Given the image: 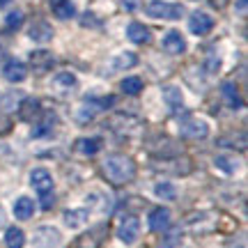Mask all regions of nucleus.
<instances>
[{
  "label": "nucleus",
  "mask_w": 248,
  "mask_h": 248,
  "mask_svg": "<svg viewBox=\"0 0 248 248\" xmlns=\"http://www.w3.org/2000/svg\"><path fill=\"white\" fill-rule=\"evenodd\" d=\"M104 175L110 184H126L136 177V161L124 154H113L104 161Z\"/></svg>",
  "instance_id": "nucleus-1"
},
{
  "label": "nucleus",
  "mask_w": 248,
  "mask_h": 248,
  "mask_svg": "<svg viewBox=\"0 0 248 248\" xmlns=\"http://www.w3.org/2000/svg\"><path fill=\"white\" fill-rule=\"evenodd\" d=\"M184 225L186 230L191 232H200V234H207V232H214L218 228V214L214 212H193L188 214L184 218Z\"/></svg>",
  "instance_id": "nucleus-2"
},
{
  "label": "nucleus",
  "mask_w": 248,
  "mask_h": 248,
  "mask_svg": "<svg viewBox=\"0 0 248 248\" xmlns=\"http://www.w3.org/2000/svg\"><path fill=\"white\" fill-rule=\"evenodd\" d=\"M147 16L152 18H168V21H177L184 16V7L175 5V2H166V0H150L145 5Z\"/></svg>",
  "instance_id": "nucleus-3"
},
{
  "label": "nucleus",
  "mask_w": 248,
  "mask_h": 248,
  "mask_svg": "<svg viewBox=\"0 0 248 248\" xmlns=\"http://www.w3.org/2000/svg\"><path fill=\"white\" fill-rule=\"evenodd\" d=\"M106 237H108V225L106 223H99L97 228L83 232L78 239H76L74 248H101V244H104Z\"/></svg>",
  "instance_id": "nucleus-4"
},
{
  "label": "nucleus",
  "mask_w": 248,
  "mask_h": 248,
  "mask_svg": "<svg viewBox=\"0 0 248 248\" xmlns=\"http://www.w3.org/2000/svg\"><path fill=\"white\" fill-rule=\"evenodd\" d=\"M62 244V234L55 230L53 225H42L35 230L32 246L35 248H58Z\"/></svg>",
  "instance_id": "nucleus-5"
},
{
  "label": "nucleus",
  "mask_w": 248,
  "mask_h": 248,
  "mask_svg": "<svg viewBox=\"0 0 248 248\" xmlns=\"http://www.w3.org/2000/svg\"><path fill=\"white\" fill-rule=\"evenodd\" d=\"M110 129H113L117 136H122V138H131V136H138V133L142 131V124H140V120H136V117L117 115L110 120Z\"/></svg>",
  "instance_id": "nucleus-6"
},
{
  "label": "nucleus",
  "mask_w": 248,
  "mask_h": 248,
  "mask_svg": "<svg viewBox=\"0 0 248 248\" xmlns=\"http://www.w3.org/2000/svg\"><path fill=\"white\" fill-rule=\"evenodd\" d=\"M179 133L184 138H193V140H200L209 133V124L200 120V117H186L184 122H179Z\"/></svg>",
  "instance_id": "nucleus-7"
},
{
  "label": "nucleus",
  "mask_w": 248,
  "mask_h": 248,
  "mask_svg": "<svg viewBox=\"0 0 248 248\" xmlns=\"http://www.w3.org/2000/svg\"><path fill=\"white\" fill-rule=\"evenodd\" d=\"M117 237H120V241H124L126 246H129V244H136L138 237H140V221H138V216H124L122 223H120V228H117Z\"/></svg>",
  "instance_id": "nucleus-8"
},
{
  "label": "nucleus",
  "mask_w": 248,
  "mask_h": 248,
  "mask_svg": "<svg viewBox=\"0 0 248 248\" xmlns=\"http://www.w3.org/2000/svg\"><path fill=\"white\" fill-rule=\"evenodd\" d=\"M30 64H32V69H35L37 76H42V74H46V71L53 69L55 58H53L51 51L39 48V51H32V53H30Z\"/></svg>",
  "instance_id": "nucleus-9"
},
{
  "label": "nucleus",
  "mask_w": 248,
  "mask_h": 248,
  "mask_svg": "<svg viewBox=\"0 0 248 248\" xmlns=\"http://www.w3.org/2000/svg\"><path fill=\"white\" fill-rule=\"evenodd\" d=\"M188 30L198 37L207 35V32L214 30V18L209 14H204V12H193L191 18H188Z\"/></svg>",
  "instance_id": "nucleus-10"
},
{
  "label": "nucleus",
  "mask_w": 248,
  "mask_h": 248,
  "mask_svg": "<svg viewBox=\"0 0 248 248\" xmlns=\"http://www.w3.org/2000/svg\"><path fill=\"white\" fill-rule=\"evenodd\" d=\"M30 184L39 195L48 193V191H53V175L46 168H35L30 172Z\"/></svg>",
  "instance_id": "nucleus-11"
},
{
  "label": "nucleus",
  "mask_w": 248,
  "mask_h": 248,
  "mask_svg": "<svg viewBox=\"0 0 248 248\" xmlns=\"http://www.w3.org/2000/svg\"><path fill=\"white\" fill-rule=\"evenodd\" d=\"M161 46H163V51H166V53H170V55H182L186 51V39L182 37V32H177V30H170V32H166V37H163Z\"/></svg>",
  "instance_id": "nucleus-12"
},
{
  "label": "nucleus",
  "mask_w": 248,
  "mask_h": 248,
  "mask_svg": "<svg viewBox=\"0 0 248 248\" xmlns=\"http://www.w3.org/2000/svg\"><path fill=\"white\" fill-rule=\"evenodd\" d=\"M161 94H163V104H166L172 113L184 110V94H182V90H179L177 85H166Z\"/></svg>",
  "instance_id": "nucleus-13"
},
{
  "label": "nucleus",
  "mask_w": 248,
  "mask_h": 248,
  "mask_svg": "<svg viewBox=\"0 0 248 248\" xmlns=\"http://www.w3.org/2000/svg\"><path fill=\"white\" fill-rule=\"evenodd\" d=\"M2 74H5V78L9 83H21L28 76V67L21 60H7L5 67H2Z\"/></svg>",
  "instance_id": "nucleus-14"
},
{
  "label": "nucleus",
  "mask_w": 248,
  "mask_h": 248,
  "mask_svg": "<svg viewBox=\"0 0 248 248\" xmlns=\"http://www.w3.org/2000/svg\"><path fill=\"white\" fill-rule=\"evenodd\" d=\"M88 218H90L88 209H67V212L62 214V221H64V225H67V228H71V230H78V228H83V225L88 223Z\"/></svg>",
  "instance_id": "nucleus-15"
},
{
  "label": "nucleus",
  "mask_w": 248,
  "mask_h": 248,
  "mask_svg": "<svg viewBox=\"0 0 248 248\" xmlns=\"http://www.w3.org/2000/svg\"><path fill=\"white\" fill-rule=\"evenodd\" d=\"M126 37H129V42H133V44H150L152 42V32L150 28H145L142 23H129V28H126Z\"/></svg>",
  "instance_id": "nucleus-16"
},
{
  "label": "nucleus",
  "mask_w": 248,
  "mask_h": 248,
  "mask_svg": "<svg viewBox=\"0 0 248 248\" xmlns=\"http://www.w3.org/2000/svg\"><path fill=\"white\" fill-rule=\"evenodd\" d=\"M53 88L58 92H74L78 88V78L71 74V71H60L53 76Z\"/></svg>",
  "instance_id": "nucleus-17"
},
{
  "label": "nucleus",
  "mask_w": 248,
  "mask_h": 248,
  "mask_svg": "<svg viewBox=\"0 0 248 248\" xmlns=\"http://www.w3.org/2000/svg\"><path fill=\"white\" fill-rule=\"evenodd\" d=\"M150 228L154 232H163L170 228V212L168 209H163V207H159V209H154V212L150 214Z\"/></svg>",
  "instance_id": "nucleus-18"
},
{
  "label": "nucleus",
  "mask_w": 248,
  "mask_h": 248,
  "mask_svg": "<svg viewBox=\"0 0 248 248\" xmlns=\"http://www.w3.org/2000/svg\"><path fill=\"white\" fill-rule=\"evenodd\" d=\"M32 214H35V202L28 195H21L16 202H14V216H16L18 221H28Z\"/></svg>",
  "instance_id": "nucleus-19"
},
{
  "label": "nucleus",
  "mask_w": 248,
  "mask_h": 248,
  "mask_svg": "<svg viewBox=\"0 0 248 248\" xmlns=\"http://www.w3.org/2000/svg\"><path fill=\"white\" fill-rule=\"evenodd\" d=\"M30 39H35V42H48L51 37H53V28L48 26L46 21H35L32 26H30Z\"/></svg>",
  "instance_id": "nucleus-20"
},
{
  "label": "nucleus",
  "mask_w": 248,
  "mask_h": 248,
  "mask_svg": "<svg viewBox=\"0 0 248 248\" xmlns=\"http://www.w3.org/2000/svg\"><path fill=\"white\" fill-rule=\"evenodd\" d=\"M37 113H39V101L32 97L23 99V104L18 106V117H21V122H32Z\"/></svg>",
  "instance_id": "nucleus-21"
},
{
  "label": "nucleus",
  "mask_w": 248,
  "mask_h": 248,
  "mask_svg": "<svg viewBox=\"0 0 248 248\" xmlns=\"http://www.w3.org/2000/svg\"><path fill=\"white\" fill-rule=\"evenodd\" d=\"M51 9L58 18H71L76 14V7L71 0H51Z\"/></svg>",
  "instance_id": "nucleus-22"
},
{
  "label": "nucleus",
  "mask_w": 248,
  "mask_h": 248,
  "mask_svg": "<svg viewBox=\"0 0 248 248\" xmlns=\"http://www.w3.org/2000/svg\"><path fill=\"white\" fill-rule=\"evenodd\" d=\"M5 246L23 248L26 246V232L21 230V228H7V232H5Z\"/></svg>",
  "instance_id": "nucleus-23"
},
{
  "label": "nucleus",
  "mask_w": 248,
  "mask_h": 248,
  "mask_svg": "<svg viewBox=\"0 0 248 248\" xmlns=\"http://www.w3.org/2000/svg\"><path fill=\"white\" fill-rule=\"evenodd\" d=\"M55 122H58V120H55V115H51V113H48V115H46L44 120L37 124L35 129H32V136H35V138H48V136L53 133V129H55Z\"/></svg>",
  "instance_id": "nucleus-24"
},
{
  "label": "nucleus",
  "mask_w": 248,
  "mask_h": 248,
  "mask_svg": "<svg viewBox=\"0 0 248 248\" xmlns=\"http://www.w3.org/2000/svg\"><path fill=\"white\" fill-rule=\"evenodd\" d=\"M138 64V55L136 53H120L115 60L110 62V69L113 71H122V69H131Z\"/></svg>",
  "instance_id": "nucleus-25"
},
{
  "label": "nucleus",
  "mask_w": 248,
  "mask_h": 248,
  "mask_svg": "<svg viewBox=\"0 0 248 248\" xmlns=\"http://www.w3.org/2000/svg\"><path fill=\"white\" fill-rule=\"evenodd\" d=\"M101 147H104V140H101V138H80V140L76 142V150H78L80 154H97V152H101Z\"/></svg>",
  "instance_id": "nucleus-26"
},
{
  "label": "nucleus",
  "mask_w": 248,
  "mask_h": 248,
  "mask_svg": "<svg viewBox=\"0 0 248 248\" xmlns=\"http://www.w3.org/2000/svg\"><path fill=\"white\" fill-rule=\"evenodd\" d=\"M221 90H223V97H225V101H228V106H230V108H241V106H244L234 83H223Z\"/></svg>",
  "instance_id": "nucleus-27"
},
{
  "label": "nucleus",
  "mask_w": 248,
  "mask_h": 248,
  "mask_svg": "<svg viewBox=\"0 0 248 248\" xmlns=\"http://www.w3.org/2000/svg\"><path fill=\"white\" fill-rule=\"evenodd\" d=\"M154 195L161 200H175L177 198V186L170 184V182H159L154 186Z\"/></svg>",
  "instance_id": "nucleus-28"
},
{
  "label": "nucleus",
  "mask_w": 248,
  "mask_h": 248,
  "mask_svg": "<svg viewBox=\"0 0 248 248\" xmlns=\"http://www.w3.org/2000/svg\"><path fill=\"white\" fill-rule=\"evenodd\" d=\"M120 85H122V92H124V94H140L142 88H145L142 78H138V76H129V78H124Z\"/></svg>",
  "instance_id": "nucleus-29"
},
{
  "label": "nucleus",
  "mask_w": 248,
  "mask_h": 248,
  "mask_svg": "<svg viewBox=\"0 0 248 248\" xmlns=\"http://www.w3.org/2000/svg\"><path fill=\"white\" fill-rule=\"evenodd\" d=\"M21 23H23V12H9L7 14V28L9 30H14V28H18L21 26Z\"/></svg>",
  "instance_id": "nucleus-30"
},
{
  "label": "nucleus",
  "mask_w": 248,
  "mask_h": 248,
  "mask_svg": "<svg viewBox=\"0 0 248 248\" xmlns=\"http://www.w3.org/2000/svg\"><path fill=\"white\" fill-rule=\"evenodd\" d=\"M12 120L9 117H5V115H0V136H7L9 131H12Z\"/></svg>",
  "instance_id": "nucleus-31"
},
{
  "label": "nucleus",
  "mask_w": 248,
  "mask_h": 248,
  "mask_svg": "<svg viewBox=\"0 0 248 248\" xmlns=\"http://www.w3.org/2000/svg\"><path fill=\"white\" fill-rule=\"evenodd\" d=\"M55 204V195H53V191H48V193H42V207L44 209H51Z\"/></svg>",
  "instance_id": "nucleus-32"
},
{
  "label": "nucleus",
  "mask_w": 248,
  "mask_h": 248,
  "mask_svg": "<svg viewBox=\"0 0 248 248\" xmlns=\"http://www.w3.org/2000/svg\"><path fill=\"white\" fill-rule=\"evenodd\" d=\"M216 168H223L225 172H232V170H234V166H230V163L225 161V156H216Z\"/></svg>",
  "instance_id": "nucleus-33"
},
{
  "label": "nucleus",
  "mask_w": 248,
  "mask_h": 248,
  "mask_svg": "<svg viewBox=\"0 0 248 248\" xmlns=\"http://www.w3.org/2000/svg\"><path fill=\"white\" fill-rule=\"evenodd\" d=\"M209 5H212V7H216V9H223L225 5H228V0H209Z\"/></svg>",
  "instance_id": "nucleus-34"
},
{
  "label": "nucleus",
  "mask_w": 248,
  "mask_h": 248,
  "mask_svg": "<svg viewBox=\"0 0 248 248\" xmlns=\"http://www.w3.org/2000/svg\"><path fill=\"white\" fill-rule=\"evenodd\" d=\"M239 14H246V0H239Z\"/></svg>",
  "instance_id": "nucleus-35"
},
{
  "label": "nucleus",
  "mask_w": 248,
  "mask_h": 248,
  "mask_svg": "<svg viewBox=\"0 0 248 248\" xmlns=\"http://www.w3.org/2000/svg\"><path fill=\"white\" fill-rule=\"evenodd\" d=\"M9 2H12V0H0V5H9Z\"/></svg>",
  "instance_id": "nucleus-36"
},
{
  "label": "nucleus",
  "mask_w": 248,
  "mask_h": 248,
  "mask_svg": "<svg viewBox=\"0 0 248 248\" xmlns=\"http://www.w3.org/2000/svg\"><path fill=\"white\" fill-rule=\"evenodd\" d=\"M0 223H2V209H0Z\"/></svg>",
  "instance_id": "nucleus-37"
}]
</instances>
